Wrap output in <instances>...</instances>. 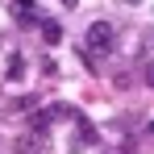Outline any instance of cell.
<instances>
[{
	"label": "cell",
	"mask_w": 154,
	"mask_h": 154,
	"mask_svg": "<svg viewBox=\"0 0 154 154\" xmlns=\"http://www.w3.org/2000/svg\"><path fill=\"white\" fill-rule=\"evenodd\" d=\"M63 4H67V8H75V4H79V0H63Z\"/></svg>",
	"instance_id": "7"
},
{
	"label": "cell",
	"mask_w": 154,
	"mask_h": 154,
	"mask_svg": "<svg viewBox=\"0 0 154 154\" xmlns=\"http://www.w3.org/2000/svg\"><path fill=\"white\" fill-rule=\"evenodd\" d=\"M146 83H150V88H154V67H146Z\"/></svg>",
	"instance_id": "6"
},
{
	"label": "cell",
	"mask_w": 154,
	"mask_h": 154,
	"mask_svg": "<svg viewBox=\"0 0 154 154\" xmlns=\"http://www.w3.org/2000/svg\"><path fill=\"white\" fill-rule=\"evenodd\" d=\"M121 4H142V0H121Z\"/></svg>",
	"instance_id": "8"
},
{
	"label": "cell",
	"mask_w": 154,
	"mask_h": 154,
	"mask_svg": "<svg viewBox=\"0 0 154 154\" xmlns=\"http://www.w3.org/2000/svg\"><path fill=\"white\" fill-rule=\"evenodd\" d=\"M25 67H29V63H25V54H13V58H8V71H4V75L17 83V79H25Z\"/></svg>",
	"instance_id": "5"
},
{
	"label": "cell",
	"mask_w": 154,
	"mask_h": 154,
	"mask_svg": "<svg viewBox=\"0 0 154 154\" xmlns=\"http://www.w3.org/2000/svg\"><path fill=\"white\" fill-rule=\"evenodd\" d=\"M8 13H13L17 25H38V21H42V13H38L33 0H8Z\"/></svg>",
	"instance_id": "3"
},
{
	"label": "cell",
	"mask_w": 154,
	"mask_h": 154,
	"mask_svg": "<svg viewBox=\"0 0 154 154\" xmlns=\"http://www.w3.org/2000/svg\"><path fill=\"white\" fill-rule=\"evenodd\" d=\"M46 146H50V137H46V129H33L29 125L17 142H13V150L17 154H46Z\"/></svg>",
	"instance_id": "2"
},
{
	"label": "cell",
	"mask_w": 154,
	"mask_h": 154,
	"mask_svg": "<svg viewBox=\"0 0 154 154\" xmlns=\"http://www.w3.org/2000/svg\"><path fill=\"white\" fill-rule=\"evenodd\" d=\"M38 25H42V38H46V46H58V42H63V25H58V21H50V17H42Z\"/></svg>",
	"instance_id": "4"
},
{
	"label": "cell",
	"mask_w": 154,
	"mask_h": 154,
	"mask_svg": "<svg viewBox=\"0 0 154 154\" xmlns=\"http://www.w3.org/2000/svg\"><path fill=\"white\" fill-rule=\"evenodd\" d=\"M83 50H88V58H96V54H108L112 50V25L108 21H92L88 25V33H83Z\"/></svg>",
	"instance_id": "1"
}]
</instances>
